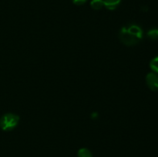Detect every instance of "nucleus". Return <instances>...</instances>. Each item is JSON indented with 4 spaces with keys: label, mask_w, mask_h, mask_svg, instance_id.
<instances>
[{
    "label": "nucleus",
    "mask_w": 158,
    "mask_h": 157,
    "mask_svg": "<svg viewBox=\"0 0 158 157\" xmlns=\"http://www.w3.org/2000/svg\"><path fill=\"white\" fill-rule=\"evenodd\" d=\"M19 117L13 113H8L0 119V127L4 131L12 130L18 125Z\"/></svg>",
    "instance_id": "nucleus-2"
},
{
    "label": "nucleus",
    "mask_w": 158,
    "mask_h": 157,
    "mask_svg": "<svg viewBox=\"0 0 158 157\" xmlns=\"http://www.w3.org/2000/svg\"><path fill=\"white\" fill-rule=\"evenodd\" d=\"M74 4L78 5V6H80V5H83V3H85L86 2V0H73Z\"/></svg>",
    "instance_id": "nucleus-9"
},
{
    "label": "nucleus",
    "mask_w": 158,
    "mask_h": 157,
    "mask_svg": "<svg viewBox=\"0 0 158 157\" xmlns=\"http://www.w3.org/2000/svg\"><path fill=\"white\" fill-rule=\"evenodd\" d=\"M148 38L152 40H156L158 38V29H152L148 31Z\"/></svg>",
    "instance_id": "nucleus-8"
},
{
    "label": "nucleus",
    "mask_w": 158,
    "mask_h": 157,
    "mask_svg": "<svg viewBox=\"0 0 158 157\" xmlns=\"http://www.w3.org/2000/svg\"><path fill=\"white\" fill-rule=\"evenodd\" d=\"M150 67L152 69L153 72L158 73V56L153 58L150 63Z\"/></svg>",
    "instance_id": "nucleus-7"
},
{
    "label": "nucleus",
    "mask_w": 158,
    "mask_h": 157,
    "mask_svg": "<svg viewBox=\"0 0 158 157\" xmlns=\"http://www.w3.org/2000/svg\"><path fill=\"white\" fill-rule=\"evenodd\" d=\"M78 157H92V153L87 149H80L78 152Z\"/></svg>",
    "instance_id": "nucleus-6"
},
{
    "label": "nucleus",
    "mask_w": 158,
    "mask_h": 157,
    "mask_svg": "<svg viewBox=\"0 0 158 157\" xmlns=\"http://www.w3.org/2000/svg\"><path fill=\"white\" fill-rule=\"evenodd\" d=\"M90 6L94 9L98 10V9H100L104 6L103 5V0H92L90 2Z\"/></svg>",
    "instance_id": "nucleus-5"
},
{
    "label": "nucleus",
    "mask_w": 158,
    "mask_h": 157,
    "mask_svg": "<svg viewBox=\"0 0 158 157\" xmlns=\"http://www.w3.org/2000/svg\"><path fill=\"white\" fill-rule=\"evenodd\" d=\"M143 30L137 25H130L122 28L119 33L120 39L127 46H134L143 38Z\"/></svg>",
    "instance_id": "nucleus-1"
},
{
    "label": "nucleus",
    "mask_w": 158,
    "mask_h": 157,
    "mask_svg": "<svg viewBox=\"0 0 158 157\" xmlns=\"http://www.w3.org/2000/svg\"><path fill=\"white\" fill-rule=\"evenodd\" d=\"M120 1L121 0H103V5L107 9L114 10L119 6Z\"/></svg>",
    "instance_id": "nucleus-4"
},
{
    "label": "nucleus",
    "mask_w": 158,
    "mask_h": 157,
    "mask_svg": "<svg viewBox=\"0 0 158 157\" xmlns=\"http://www.w3.org/2000/svg\"><path fill=\"white\" fill-rule=\"evenodd\" d=\"M146 82L148 87L152 91H158V75L155 72H150L147 75Z\"/></svg>",
    "instance_id": "nucleus-3"
}]
</instances>
